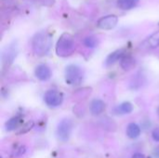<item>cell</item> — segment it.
Returning a JSON list of instances; mask_svg holds the SVG:
<instances>
[{
	"label": "cell",
	"instance_id": "6da1fadb",
	"mask_svg": "<svg viewBox=\"0 0 159 158\" xmlns=\"http://www.w3.org/2000/svg\"><path fill=\"white\" fill-rule=\"evenodd\" d=\"M52 46V37L51 35L43 31L37 33L32 41L33 50L37 56H45L48 53Z\"/></svg>",
	"mask_w": 159,
	"mask_h": 158
},
{
	"label": "cell",
	"instance_id": "7a4b0ae2",
	"mask_svg": "<svg viewBox=\"0 0 159 158\" xmlns=\"http://www.w3.org/2000/svg\"><path fill=\"white\" fill-rule=\"evenodd\" d=\"M75 50V41L69 34H62L56 45V53L60 57L70 56Z\"/></svg>",
	"mask_w": 159,
	"mask_h": 158
},
{
	"label": "cell",
	"instance_id": "3957f363",
	"mask_svg": "<svg viewBox=\"0 0 159 158\" xmlns=\"http://www.w3.org/2000/svg\"><path fill=\"white\" fill-rule=\"evenodd\" d=\"M84 77L83 71L80 67L75 64L68 65L65 69V81L69 85H79L81 84Z\"/></svg>",
	"mask_w": 159,
	"mask_h": 158
},
{
	"label": "cell",
	"instance_id": "277c9868",
	"mask_svg": "<svg viewBox=\"0 0 159 158\" xmlns=\"http://www.w3.org/2000/svg\"><path fill=\"white\" fill-rule=\"evenodd\" d=\"M72 129H73L72 121L70 119H62L57 127V130H56L57 138L61 142H67L71 136Z\"/></svg>",
	"mask_w": 159,
	"mask_h": 158
},
{
	"label": "cell",
	"instance_id": "5b68a950",
	"mask_svg": "<svg viewBox=\"0 0 159 158\" xmlns=\"http://www.w3.org/2000/svg\"><path fill=\"white\" fill-rule=\"evenodd\" d=\"M44 102L49 107H53V108L58 107L63 102V95H62L61 92H60L58 90L50 89V90H48L45 93Z\"/></svg>",
	"mask_w": 159,
	"mask_h": 158
},
{
	"label": "cell",
	"instance_id": "8992f818",
	"mask_svg": "<svg viewBox=\"0 0 159 158\" xmlns=\"http://www.w3.org/2000/svg\"><path fill=\"white\" fill-rule=\"evenodd\" d=\"M118 22V18L116 15H107L104 16L102 18H101L98 22L97 25L100 29L102 30H111L113 28H115Z\"/></svg>",
	"mask_w": 159,
	"mask_h": 158
},
{
	"label": "cell",
	"instance_id": "52a82bcc",
	"mask_svg": "<svg viewBox=\"0 0 159 158\" xmlns=\"http://www.w3.org/2000/svg\"><path fill=\"white\" fill-rule=\"evenodd\" d=\"M34 74L40 81H48L50 79L52 73L50 68L46 64H39L35 67Z\"/></svg>",
	"mask_w": 159,
	"mask_h": 158
},
{
	"label": "cell",
	"instance_id": "ba28073f",
	"mask_svg": "<svg viewBox=\"0 0 159 158\" xmlns=\"http://www.w3.org/2000/svg\"><path fill=\"white\" fill-rule=\"evenodd\" d=\"M105 110V103L100 99H95L90 102L89 111L92 115H100Z\"/></svg>",
	"mask_w": 159,
	"mask_h": 158
},
{
	"label": "cell",
	"instance_id": "9c48e42d",
	"mask_svg": "<svg viewBox=\"0 0 159 158\" xmlns=\"http://www.w3.org/2000/svg\"><path fill=\"white\" fill-rule=\"evenodd\" d=\"M125 56V50L124 49H117L114 52H112L106 59L105 64L107 66H110L114 63H116L118 61H121V59Z\"/></svg>",
	"mask_w": 159,
	"mask_h": 158
},
{
	"label": "cell",
	"instance_id": "30bf717a",
	"mask_svg": "<svg viewBox=\"0 0 159 158\" xmlns=\"http://www.w3.org/2000/svg\"><path fill=\"white\" fill-rule=\"evenodd\" d=\"M136 65L135 59L130 55H125L120 61V66L124 71H130Z\"/></svg>",
	"mask_w": 159,
	"mask_h": 158
},
{
	"label": "cell",
	"instance_id": "8fae6325",
	"mask_svg": "<svg viewBox=\"0 0 159 158\" xmlns=\"http://www.w3.org/2000/svg\"><path fill=\"white\" fill-rule=\"evenodd\" d=\"M132 111H133V105L129 102H122L116 107H115L114 109V113L116 115H128L130 114Z\"/></svg>",
	"mask_w": 159,
	"mask_h": 158
},
{
	"label": "cell",
	"instance_id": "7c38bea8",
	"mask_svg": "<svg viewBox=\"0 0 159 158\" xmlns=\"http://www.w3.org/2000/svg\"><path fill=\"white\" fill-rule=\"evenodd\" d=\"M141 128L135 124V123H130L128 127H127V136L129 139H137L140 137L141 135Z\"/></svg>",
	"mask_w": 159,
	"mask_h": 158
},
{
	"label": "cell",
	"instance_id": "4fadbf2b",
	"mask_svg": "<svg viewBox=\"0 0 159 158\" xmlns=\"http://www.w3.org/2000/svg\"><path fill=\"white\" fill-rule=\"evenodd\" d=\"M20 122H21V118L20 116H14V117L10 118L5 124L6 130L7 131H12V130L18 129L19 126L20 125Z\"/></svg>",
	"mask_w": 159,
	"mask_h": 158
},
{
	"label": "cell",
	"instance_id": "5bb4252c",
	"mask_svg": "<svg viewBox=\"0 0 159 158\" xmlns=\"http://www.w3.org/2000/svg\"><path fill=\"white\" fill-rule=\"evenodd\" d=\"M139 3V0H117V6L124 10L130 9L136 7Z\"/></svg>",
	"mask_w": 159,
	"mask_h": 158
},
{
	"label": "cell",
	"instance_id": "9a60e30c",
	"mask_svg": "<svg viewBox=\"0 0 159 158\" xmlns=\"http://www.w3.org/2000/svg\"><path fill=\"white\" fill-rule=\"evenodd\" d=\"M147 46L150 48H157L159 47V31L154 33L147 40Z\"/></svg>",
	"mask_w": 159,
	"mask_h": 158
},
{
	"label": "cell",
	"instance_id": "2e32d148",
	"mask_svg": "<svg viewBox=\"0 0 159 158\" xmlns=\"http://www.w3.org/2000/svg\"><path fill=\"white\" fill-rule=\"evenodd\" d=\"M84 44L88 47H95L98 45V39L95 36H88L84 39Z\"/></svg>",
	"mask_w": 159,
	"mask_h": 158
},
{
	"label": "cell",
	"instance_id": "e0dca14e",
	"mask_svg": "<svg viewBox=\"0 0 159 158\" xmlns=\"http://www.w3.org/2000/svg\"><path fill=\"white\" fill-rule=\"evenodd\" d=\"M25 153H26V146L25 145H19L13 150L11 156L13 157H18V156H21Z\"/></svg>",
	"mask_w": 159,
	"mask_h": 158
},
{
	"label": "cell",
	"instance_id": "ac0fdd59",
	"mask_svg": "<svg viewBox=\"0 0 159 158\" xmlns=\"http://www.w3.org/2000/svg\"><path fill=\"white\" fill-rule=\"evenodd\" d=\"M152 138L155 142H159V128H157L152 132Z\"/></svg>",
	"mask_w": 159,
	"mask_h": 158
},
{
	"label": "cell",
	"instance_id": "d6986e66",
	"mask_svg": "<svg viewBox=\"0 0 159 158\" xmlns=\"http://www.w3.org/2000/svg\"><path fill=\"white\" fill-rule=\"evenodd\" d=\"M131 158H146L144 156V155H143V154H141V153H136V154H134L133 156H132V157Z\"/></svg>",
	"mask_w": 159,
	"mask_h": 158
},
{
	"label": "cell",
	"instance_id": "ffe728a7",
	"mask_svg": "<svg viewBox=\"0 0 159 158\" xmlns=\"http://www.w3.org/2000/svg\"><path fill=\"white\" fill-rule=\"evenodd\" d=\"M155 155H156L157 156H158L159 157V147H157V148L155 150Z\"/></svg>",
	"mask_w": 159,
	"mask_h": 158
},
{
	"label": "cell",
	"instance_id": "44dd1931",
	"mask_svg": "<svg viewBox=\"0 0 159 158\" xmlns=\"http://www.w3.org/2000/svg\"><path fill=\"white\" fill-rule=\"evenodd\" d=\"M157 115H158V116H159V107H158V108H157Z\"/></svg>",
	"mask_w": 159,
	"mask_h": 158
}]
</instances>
